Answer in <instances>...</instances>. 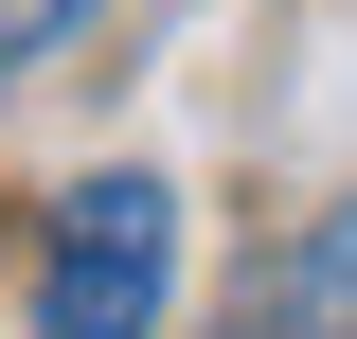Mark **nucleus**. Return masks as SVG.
Instances as JSON below:
<instances>
[{
	"instance_id": "2",
	"label": "nucleus",
	"mask_w": 357,
	"mask_h": 339,
	"mask_svg": "<svg viewBox=\"0 0 357 339\" xmlns=\"http://www.w3.org/2000/svg\"><path fill=\"white\" fill-rule=\"evenodd\" d=\"M268 339H357V197L268 268Z\"/></svg>"
},
{
	"instance_id": "1",
	"label": "nucleus",
	"mask_w": 357,
	"mask_h": 339,
	"mask_svg": "<svg viewBox=\"0 0 357 339\" xmlns=\"http://www.w3.org/2000/svg\"><path fill=\"white\" fill-rule=\"evenodd\" d=\"M161 286H178V197L161 179H72L54 250H36V339H161Z\"/></svg>"
},
{
	"instance_id": "3",
	"label": "nucleus",
	"mask_w": 357,
	"mask_h": 339,
	"mask_svg": "<svg viewBox=\"0 0 357 339\" xmlns=\"http://www.w3.org/2000/svg\"><path fill=\"white\" fill-rule=\"evenodd\" d=\"M72 18H89V0H0V72H36V54L72 36Z\"/></svg>"
}]
</instances>
